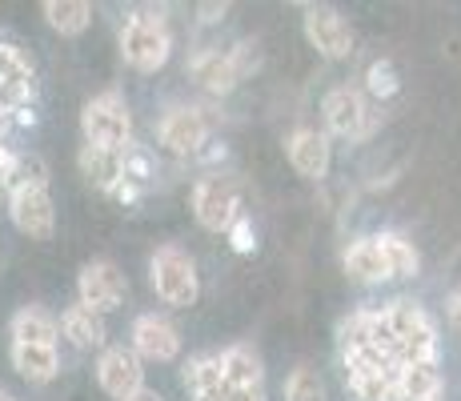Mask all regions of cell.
Listing matches in <instances>:
<instances>
[{
	"mask_svg": "<svg viewBox=\"0 0 461 401\" xmlns=\"http://www.w3.org/2000/svg\"><path fill=\"white\" fill-rule=\"evenodd\" d=\"M366 93L374 96V101H393V96L402 93V73H397L393 60L381 57L366 68Z\"/></svg>",
	"mask_w": 461,
	"mask_h": 401,
	"instance_id": "484cf974",
	"label": "cell"
},
{
	"mask_svg": "<svg viewBox=\"0 0 461 401\" xmlns=\"http://www.w3.org/2000/svg\"><path fill=\"white\" fill-rule=\"evenodd\" d=\"M305 41L321 52L325 60H345L353 52V29L337 8L330 5H309L305 8Z\"/></svg>",
	"mask_w": 461,
	"mask_h": 401,
	"instance_id": "9c48e42d",
	"label": "cell"
},
{
	"mask_svg": "<svg viewBox=\"0 0 461 401\" xmlns=\"http://www.w3.org/2000/svg\"><path fill=\"white\" fill-rule=\"evenodd\" d=\"M8 329H13V342L16 345H52V350H57V337H60L57 317H49L37 305L16 309L13 321H8Z\"/></svg>",
	"mask_w": 461,
	"mask_h": 401,
	"instance_id": "44dd1931",
	"label": "cell"
},
{
	"mask_svg": "<svg viewBox=\"0 0 461 401\" xmlns=\"http://www.w3.org/2000/svg\"><path fill=\"white\" fill-rule=\"evenodd\" d=\"M8 361H13V369L21 373L24 381H32V386H49V381L60 373V358L52 345H16L13 342Z\"/></svg>",
	"mask_w": 461,
	"mask_h": 401,
	"instance_id": "ffe728a7",
	"label": "cell"
},
{
	"mask_svg": "<svg viewBox=\"0 0 461 401\" xmlns=\"http://www.w3.org/2000/svg\"><path fill=\"white\" fill-rule=\"evenodd\" d=\"M149 281H153V293L165 305L189 309V305H197V297H201L197 261L176 245H161L153 253V261H149Z\"/></svg>",
	"mask_w": 461,
	"mask_h": 401,
	"instance_id": "7a4b0ae2",
	"label": "cell"
},
{
	"mask_svg": "<svg viewBox=\"0 0 461 401\" xmlns=\"http://www.w3.org/2000/svg\"><path fill=\"white\" fill-rule=\"evenodd\" d=\"M377 245H381V253H385V261H389V273L393 278H418L421 273V253H418V245H413L405 233H393V229H385V233H377Z\"/></svg>",
	"mask_w": 461,
	"mask_h": 401,
	"instance_id": "603a6c76",
	"label": "cell"
},
{
	"mask_svg": "<svg viewBox=\"0 0 461 401\" xmlns=\"http://www.w3.org/2000/svg\"><path fill=\"white\" fill-rule=\"evenodd\" d=\"M96 381L113 401H129L145 389V369H140L137 350L125 345H109V350L96 358Z\"/></svg>",
	"mask_w": 461,
	"mask_h": 401,
	"instance_id": "30bf717a",
	"label": "cell"
},
{
	"mask_svg": "<svg viewBox=\"0 0 461 401\" xmlns=\"http://www.w3.org/2000/svg\"><path fill=\"white\" fill-rule=\"evenodd\" d=\"M446 317H449V325L461 333V289L457 293H449V301H446Z\"/></svg>",
	"mask_w": 461,
	"mask_h": 401,
	"instance_id": "4dcf8cb0",
	"label": "cell"
},
{
	"mask_svg": "<svg viewBox=\"0 0 461 401\" xmlns=\"http://www.w3.org/2000/svg\"><path fill=\"white\" fill-rule=\"evenodd\" d=\"M193 77H197V85L205 88V93H217V96H225V93H233L237 88V68H233V57L229 52H221V49H205V52H197L193 57Z\"/></svg>",
	"mask_w": 461,
	"mask_h": 401,
	"instance_id": "d6986e66",
	"label": "cell"
},
{
	"mask_svg": "<svg viewBox=\"0 0 461 401\" xmlns=\"http://www.w3.org/2000/svg\"><path fill=\"white\" fill-rule=\"evenodd\" d=\"M129 297V278L125 269H121L117 261H88L81 273H77V301L88 309H96V314H113V309H121Z\"/></svg>",
	"mask_w": 461,
	"mask_h": 401,
	"instance_id": "5b68a950",
	"label": "cell"
},
{
	"mask_svg": "<svg viewBox=\"0 0 461 401\" xmlns=\"http://www.w3.org/2000/svg\"><path fill=\"white\" fill-rule=\"evenodd\" d=\"M321 113H325V124H330L333 137H345V141L369 137V132H374V124H377L374 105H369L366 96H361L357 88H349V85L330 88V93H325V101H321Z\"/></svg>",
	"mask_w": 461,
	"mask_h": 401,
	"instance_id": "8992f818",
	"label": "cell"
},
{
	"mask_svg": "<svg viewBox=\"0 0 461 401\" xmlns=\"http://www.w3.org/2000/svg\"><path fill=\"white\" fill-rule=\"evenodd\" d=\"M8 217L29 241H49L52 229H57V209H52L49 189L8 193Z\"/></svg>",
	"mask_w": 461,
	"mask_h": 401,
	"instance_id": "8fae6325",
	"label": "cell"
},
{
	"mask_svg": "<svg viewBox=\"0 0 461 401\" xmlns=\"http://www.w3.org/2000/svg\"><path fill=\"white\" fill-rule=\"evenodd\" d=\"M41 13L49 29H57L60 37H81L93 24V5H85V0H44Z\"/></svg>",
	"mask_w": 461,
	"mask_h": 401,
	"instance_id": "7402d4cb",
	"label": "cell"
},
{
	"mask_svg": "<svg viewBox=\"0 0 461 401\" xmlns=\"http://www.w3.org/2000/svg\"><path fill=\"white\" fill-rule=\"evenodd\" d=\"M221 373H225L229 389H261L265 361L253 345H229V350L221 353Z\"/></svg>",
	"mask_w": 461,
	"mask_h": 401,
	"instance_id": "ac0fdd59",
	"label": "cell"
},
{
	"mask_svg": "<svg viewBox=\"0 0 461 401\" xmlns=\"http://www.w3.org/2000/svg\"><path fill=\"white\" fill-rule=\"evenodd\" d=\"M81 132H85V145L125 153L129 141H132V113H129L125 96H121L117 88L96 93L81 109Z\"/></svg>",
	"mask_w": 461,
	"mask_h": 401,
	"instance_id": "3957f363",
	"label": "cell"
},
{
	"mask_svg": "<svg viewBox=\"0 0 461 401\" xmlns=\"http://www.w3.org/2000/svg\"><path fill=\"white\" fill-rule=\"evenodd\" d=\"M181 381L193 401H233V389L225 386V373H221V358H209V353L185 361Z\"/></svg>",
	"mask_w": 461,
	"mask_h": 401,
	"instance_id": "9a60e30c",
	"label": "cell"
},
{
	"mask_svg": "<svg viewBox=\"0 0 461 401\" xmlns=\"http://www.w3.org/2000/svg\"><path fill=\"white\" fill-rule=\"evenodd\" d=\"M0 137H5V113H0Z\"/></svg>",
	"mask_w": 461,
	"mask_h": 401,
	"instance_id": "836d02e7",
	"label": "cell"
},
{
	"mask_svg": "<svg viewBox=\"0 0 461 401\" xmlns=\"http://www.w3.org/2000/svg\"><path fill=\"white\" fill-rule=\"evenodd\" d=\"M32 80H37V68L29 52L13 41H0V113L29 109Z\"/></svg>",
	"mask_w": 461,
	"mask_h": 401,
	"instance_id": "ba28073f",
	"label": "cell"
},
{
	"mask_svg": "<svg viewBox=\"0 0 461 401\" xmlns=\"http://www.w3.org/2000/svg\"><path fill=\"white\" fill-rule=\"evenodd\" d=\"M129 401H165L161 394H157V389H140L137 397H129Z\"/></svg>",
	"mask_w": 461,
	"mask_h": 401,
	"instance_id": "1f68e13d",
	"label": "cell"
},
{
	"mask_svg": "<svg viewBox=\"0 0 461 401\" xmlns=\"http://www.w3.org/2000/svg\"><path fill=\"white\" fill-rule=\"evenodd\" d=\"M77 165H81V177L96 193H117L121 181H125V153H113V149L81 145Z\"/></svg>",
	"mask_w": 461,
	"mask_h": 401,
	"instance_id": "5bb4252c",
	"label": "cell"
},
{
	"mask_svg": "<svg viewBox=\"0 0 461 401\" xmlns=\"http://www.w3.org/2000/svg\"><path fill=\"white\" fill-rule=\"evenodd\" d=\"M229 57H233V68H237V77H241V80L261 68V52H257V44H253V41L233 44V49H229Z\"/></svg>",
	"mask_w": 461,
	"mask_h": 401,
	"instance_id": "83f0119b",
	"label": "cell"
},
{
	"mask_svg": "<svg viewBox=\"0 0 461 401\" xmlns=\"http://www.w3.org/2000/svg\"><path fill=\"white\" fill-rule=\"evenodd\" d=\"M193 217L205 233H225L245 217L241 209V185L233 177H221V173H209L193 185Z\"/></svg>",
	"mask_w": 461,
	"mask_h": 401,
	"instance_id": "277c9868",
	"label": "cell"
},
{
	"mask_svg": "<svg viewBox=\"0 0 461 401\" xmlns=\"http://www.w3.org/2000/svg\"><path fill=\"white\" fill-rule=\"evenodd\" d=\"M285 157H289V165H294L301 177L321 181V177L330 173V165H333V145H330V137L317 132V129H294L289 132V141H285Z\"/></svg>",
	"mask_w": 461,
	"mask_h": 401,
	"instance_id": "4fadbf2b",
	"label": "cell"
},
{
	"mask_svg": "<svg viewBox=\"0 0 461 401\" xmlns=\"http://www.w3.org/2000/svg\"><path fill=\"white\" fill-rule=\"evenodd\" d=\"M168 52H173V32H168L161 13H129L121 24V57L137 73H161Z\"/></svg>",
	"mask_w": 461,
	"mask_h": 401,
	"instance_id": "6da1fadb",
	"label": "cell"
},
{
	"mask_svg": "<svg viewBox=\"0 0 461 401\" xmlns=\"http://www.w3.org/2000/svg\"><path fill=\"white\" fill-rule=\"evenodd\" d=\"M229 241H233L237 253H253L257 249V229L249 225V217H241L233 229H229Z\"/></svg>",
	"mask_w": 461,
	"mask_h": 401,
	"instance_id": "f1b7e54d",
	"label": "cell"
},
{
	"mask_svg": "<svg viewBox=\"0 0 461 401\" xmlns=\"http://www.w3.org/2000/svg\"><path fill=\"white\" fill-rule=\"evenodd\" d=\"M157 141H161L165 153L173 157H197L201 149L209 145V121L201 109H193V105H176V109H168L161 124H157Z\"/></svg>",
	"mask_w": 461,
	"mask_h": 401,
	"instance_id": "52a82bcc",
	"label": "cell"
},
{
	"mask_svg": "<svg viewBox=\"0 0 461 401\" xmlns=\"http://www.w3.org/2000/svg\"><path fill=\"white\" fill-rule=\"evenodd\" d=\"M21 189H49V160L37 153H16L8 193H21Z\"/></svg>",
	"mask_w": 461,
	"mask_h": 401,
	"instance_id": "d4e9b609",
	"label": "cell"
},
{
	"mask_svg": "<svg viewBox=\"0 0 461 401\" xmlns=\"http://www.w3.org/2000/svg\"><path fill=\"white\" fill-rule=\"evenodd\" d=\"M397 394L402 397H441L438 361H413L397 369Z\"/></svg>",
	"mask_w": 461,
	"mask_h": 401,
	"instance_id": "cb8c5ba5",
	"label": "cell"
},
{
	"mask_svg": "<svg viewBox=\"0 0 461 401\" xmlns=\"http://www.w3.org/2000/svg\"><path fill=\"white\" fill-rule=\"evenodd\" d=\"M345 273L361 285H381V281L393 278L385 253H381V245H377V237H357L349 249H345Z\"/></svg>",
	"mask_w": 461,
	"mask_h": 401,
	"instance_id": "e0dca14e",
	"label": "cell"
},
{
	"mask_svg": "<svg viewBox=\"0 0 461 401\" xmlns=\"http://www.w3.org/2000/svg\"><path fill=\"white\" fill-rule=\"evenodd\" d=\"M0 401H13V394H5V389H0Z\"/></svg>",
	"mask_w": 461,
	"mask_h": 401,
	"instance_id": "d6a6232c",
	"label": "cell"
},
{
	"mask_svg": "<svg viewBox=\"0 0 461 401\" xmlns=\"http://www.w3.org/2000/svg\"><path fill=\"white\" fill-rule=\"evenodd\" d=\"M132 350L145 361H176L181 358V329L168 317L140 314L132 321Z\"/></svg>",
	"mask_w": 461,
	"mask_h": 401,
	"instance_id": "7c38bea8",
	"label": "cell"
},
{
	"mask_svg": "<svg viewBox=\"0 0 461 401\" xmlns=\"http://www.w3.org/2000/svg\"><path fill=\"white\" fill-rule=\"evenodd\" d=\"M0 193H5V189H0Z\"/></svg>",
	"mask_w": 461,
	"mask_h": 401,
	"instance_id": "e575fe53",
	"label": "cell"
},
{
	"mask_svg": "<svg viewBox=\"0 0 461 401\" xmlns=\"http://www.w3.org/2000/svg\"><path fill=\"white\" fill-rule=\"evenodd\" d=\"M285 401H325V386L309 365H297L285 378Z\"/></svg>",
	"mask_w": 461,
	"mask_h": 401,
	"instance_id": "4316f807",
	"label": "cell"
},
{
	"mask_svg": "<svg viewBox=\"0 0 461 401\" xmlns=\"http://www.w3.org/2000/svg\"><path fill=\"white\" fill-rule=\"evenodd\" d=\"M60 333L68 337V342L77 345V350H109V325H104V317L96 314V309H88V305H68L65 314H60Z\"/></svg>",
	"mask_w": 461,
	"mask_h": 401,
	"instance_id": "2e32d148",
	"label": "cell"
},
{
	"mask_svg": "<svg viewBox=\"0 0 461 401\" xmlns=\"http://www.w3.org/2000/svg\"><path fill=\"white\" fill-rule=\"evenodd\" d=\"M197 16H201L205 24H221V21L229 16V5H201V8H197Z\"/></svg>",
	"mask_w": 461,
	"mask_h": 401,
	"instance_id": "f546056e",
	"label": "cell"
}]
</instances>
